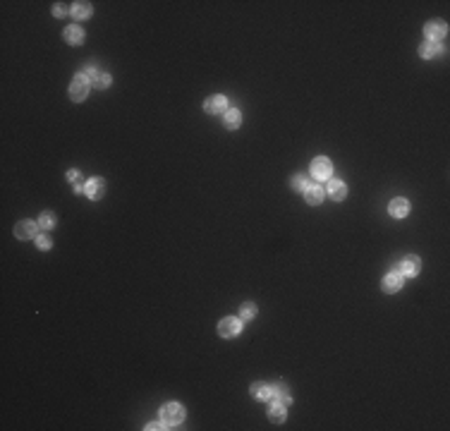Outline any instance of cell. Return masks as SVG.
I'll return each mask as SVG.
<instances>
[{"mask_svg":"<svg viewBox=\"0 0 450 431\" xmlns=\"http://www.w3.org/2000/svg\"><path fill=\"white\" fill-rule=\"evenodd\" d=\"M67 180L74 182V187H77V184H79V173H77V170H70V173H67Z\"/></svg>","mask_w":450,"mask_h":431,"instance_id":"cell-25","label":"cell"},{"mask_svg":"<svg viewBox=\"0 0 450 431\" xmlns=\"http://www.w3.org/2000/svg\"><path fill=\"white\" fill-rule=\"evenodd\" d=\"M82 74H86V77H89V82H91L96 89H106V86H111V74L96 72L93 67H86Z\"/></svg>","mask_w":450,"mask_h":431,"instance_id":"cell-6","label":"cell"},{"mask_svg":"<svg viewBox=\"0 0 450 431\" xmlns=\"http://www.w3.org/2000/svg\"><path fill=\"white\" fill-rule=\"evenodd\" d=\"M388 211H390L393 218H405L407 211H410V202H407V199H393L390 206H388Z\"/></svg>","mask_w":450,"mask_h":431,"instance_id":"cell-11","label":"cell"},{"mask_svg":"<svg viewBox=\"0 0 450 431\" xmlns=\"http://www.w3.org/2000/svg\"><path fill=\"white\" fill-rule=\"evenodd\" d=\"M252 395L257 398V400H266V398H271V386L266 384H261V381H257V384H252Z\"/></svg>","mask_w":450,"mask_h":431,"instance_id":"cell-17","label":"cell"},{"mask_svg":"<svg viewBox=\"0 0 450 431\" xmlns=\"http://www.w3.org/2000/svg\"><path fill=\"white\" fill-rule=\"evenodd\" d=\"M424 34H426V38L429 41H441V38H445V34H448V27H445V22H441V19H433V22H429L426 27H424Z\"/></svg>","mask_w":450,"mask_h":431,"instance_id":"cell-3","label":"cell"},{"mask_svg":"<svg viewBox=\"0 0 450 431\" xmlns=\"http://www.w3.org/2000/svg\"><path fill=\"white\" fill-rule=\"evenodd\" d=\"M331 170H333V165L328 158H314V163H312V175L316 177V180H328L331 177Z\"/></svg>","mask_w":450,"mask_h":431,"instance_id":"cell-4","label":"cell"},{"mask_svg":"<svg viewBox=\"0 0 450 431\" xmlns=\"http://www.w3.org/2000/svg\"><path fill=\"white\" fill-rule=\"evenodd\" d=\"M438 53H441V43H436V41H426V43H422V48H419V55H422V58H436Z\"/></svg>","mask_w":450,"mask_h":431,"instance_id":"cell-18","label":"cell"},{"mask_svg":"<svg viewBox=\"0 0 450 431\" xmlns=\"http://www.w3.org/2000/svg\"><path fill=\"white\" fill-rule=\"evenodd\" d=\"M304 199H307V204H312V206L321 204V199H323L321 184H309V187L304 189Z\"/></svg>","mask_w":450,"mask_h":431,"instance_id":"cell-14","label":"cell"},{"mask_svg":"<svg viewBox=\"0 0 450 431\" xmlns=\"http://www.w3.org/2000/svg\"><path fill=\"white\" fill-rule=\"evenodd\" d=\"M56 225V216L51 211H43L41 213V218H38V228H43V230H51Z\"/></svg>","mask_w":450,"mask_h":431,"instance_id":"cell-23","label":"cell"},{"mask_svg":"<svg viewBox=\"0 0 450 431\" xmlns=\"http://www.w3.org/2000/svg\"><path fill=\"white\" fill-rule=\"evenodd\" d=\"M72 17L74 19L91 17V5H89V3H74V5H72Z\"/></svg>","mask_w":450,"mask_h":431,"instance_id":"cell-20","label":"cell"},{"mask_svg":"<svg viewBox=\"0 0 450 431\" xmlns=\"http://www.w3.org/2000/svg\"><path fill=\"white\" fill-rule=\"evenodd\" d=\"M161 419H163V424H168V426H177V424H182V419H184L182 405H177V403L163 405V410H161Z\"/></svg>","mask_w":450,"mask_h":431,"instance_id":"cell-1","label":"cell"},{"mask_svg":"<svg viewBox=\"0 0 450 431\" xmlns=\"http://www.w3.org/2000/svg\"><path fill=\"white\" fill-rule=\"evenodd\" d=\"M204 108H206V113H211V115L225 113V108H228V99H225V96H211V99H206Z\"/></svg>","mask_w":450,"mask_h":431,"instance_id":"cell-8","label":"cell"},{"mask_svg":"<svg viewBox=\"0 0 450 431\" xmlns=\"http://www.w3.org/2000/svg\"><path fill=\"white\" fill-rule=\"evenodd\" d=\"M65 38H67L70 43H82V41H84V31L79 27H67V29H65Z\"/></svg>","mask_w":450,"mask_h":431,"instance_id":"cell-22","label":"cell"},{"mask_svg":"<svg viewBox=\"0 0 450 431\" xmlns=\"http://www.w3.org/2000/svg\"><path fill=\"white\" fill-rule=\"evenodd\" d=\"M292 187L294 189H307V187H309V177H307V175H294L292 177Z\"/></svg>","mask_w":450,"mask_h":431,"instance_id":"cell-24","label":"cell"},{"mask_svg":"<svg viewBox=\"0 0 450 431\" xmlns=\"http://www.w3.org/2000/svg\"><path fill=\"white\" fill-rule=\"evenodd\" d=\"M326 192H328V197H331V199H335V202H342V199H345V194H347V187L340 182V180H331Z\"/></svg>","mask_w":450,"mask_h":431,"instance_id":"cell-13","label":"cell"},{"mask_svg":"<svg viewBox=\"0 0 450 431\" xmlns=\"http://www.w3.org/2000/svg\"><path fill=\"white\" fill-rule=\"evenodd\" d=\"M89 93V77L86 74H77L74 82L70 84V99L72 101H84Z\"/></svg>","mask_w":450,"mask_h":431,"instance_id":"cell-2","label":"cell"},{"mask_svg":"<svg viewBox=\"0 0 450 431\" xmlns=\"http://www.w3.org/2000/svg\"><path fill=\"white\" fill-rule=\"evenodd\" d=\"M381 288H383V293H397V290L403 288V273H397V271L388 273L386 278H383Z\"/></svg>","mask_w":450,"mask_h":431,"instance_id":"cell-10","label":"cell"},{"mask_svg":"<svg viewBox=\"0 0 450 431\" xmlns=\"http://www.w3.org/2000/svg\"><path fill=\"white\" fill-rule=\"evenodd\" d=\"M36 232H38V225L34 223V220H19L17 225H15V235H17L19 240L34 237Z\"/></svg>","mask_w":450,"mask_h":431,"instance_id":"cell-7","label":"cell"},{"mask_svg":"<svg viewBox=\"0 0 450 431\" xmlns=\"http://www.w3.org/2000/svg\"><path fill=\"white\" fill-rule=\"evenodd\" d=\"M254 316H257V304L254 302H244L239 307V321H249Z\"/></svg>","mask_w":450,"mask_h":431,"instance_id":"cell-21","label":"cell"},{"mask_svg":"<svg viewBox=\"0 0 450 431\" xmlns=\"http://www.w3.org/2000/svg\"><path fill=\"white\" fill-rule=\"evenodd\" d=\"M239 330H242V321H239V319H232V316H228V319H223V321L218 323V333H221L223 338H235Z\"/></svg>","mask_w":450,"mask_h":431,"instance_id":"cell-5","label":"cell"},{"mask_svg":"<svg viewBox=\"0 0 450 431\" xmlns=\"http://www.w3.org/2000/svg\"><path fill=\"white\" fill-rule=\"evenodd\" d=\"M84 192H86V197H91V199H101L103 194H106V182H103L101 177H91V180L86 182V187H84Z\"/></svg>","mask_w":450,"mask_h":431,"instance_id":"cell-9","label":"cell"},{"mask_svg":"<svg viewBox=\"0 0 450 431\" xmlns=\"http://www.w3.org/2000/svg\"><path fill=\"white\" fill-rule=\"evenodd\" d=\"M146 429H148V431H158V429H163V424H158V422H151V424H148V426H146Z\"/></svg>","mask_w":450,"mask_h":431,"instance_id":"cell-28","label":"cell"},{"mask_svg":"<svg viewBox=\"0 0 450 431\" xmlns=\"http://www.w3.org/2000/svg\"><path fill=\"white\" fill-rule=\"evenodd\" d=\"M419 268H422V264H419V259L417 257H405L403 264H400V273L403 275H417L419 273Z\"/></svg>","mask_w":450,"mask_h":431,"instance_id":"cell-12","label":"cell"},{"mask_svg":"<svg viewBox=\"0 0 450 431\" xmlns=\"http://www.w3.org/2000/svg\"><path fill=\"white\" fill-rule=\"evenodd\" d=\"M285 417H287V412H285L283 403H273L271 407H268V419H271V422L280 424V422H285Z\"/></svg>","mask_w":450,"mask_h":431,"instance_id":"cell-15","label":"cell"},{"mask_svg":"<svg viewBox=\"0 0 450 431\" xmlns=\"http://www.w3.org/2000/svg\"><path fill=\"white\" fill-rule=\"evenodd\" d=\"M36 242H38V247H41V249H48V247H51V240H48L46 235H41Z\"/></svg>","mask_w":450,"mask_h":431,"instance_id":"cell-26","label":"cell"},{"mask_svg":"<svg viewBox=\"0 0 450 431\" xmlns=\"http://www.w3.org/2000/svg\"><path fill=\"white\" fill-rule=\"evenodd\" d=\"M271 395L276 398V403H283V405H290V395H287V386L285 384H278L271 388Z\"/></svg>","mask_w":450,"mask_h":431,"instance_id":"cell-19","label":"cell"},{"mask_svg":"<svg viewBox=\"0 0 450 431\" xmlns=\"http://www.w3.org/2000/svg\"><path fill=\"white\" fill-rule=\"evenodd\" d=\"M239 122H242V113L235 110V108L228 110V113H225V118H223V125H225L228 129H237Z\"/></svg>","mask_w":450,"mask_h":431,"instance_id":"cell-16","label":"cell"},{"mask_svg":"<svg viewBox=\"0 0 450 431\" xmlns=\"http://www.w3.org/2000/svg\"><path fill=\"white\" fill-rule=\"evenodd\" d=\"M53 12H56L58 17H63V15H67V8H65V5H56V8H53Z\"/></svg>","mask_w":450,"mask_h":431,"instance_id":"cell-27","label":"cell"}]
</instances>
